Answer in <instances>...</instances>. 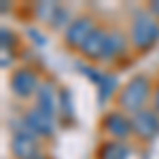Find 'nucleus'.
<instances>
[{
    "label": "nucleus",
    "mask_w": 159,
    "mask_h": 159,
    "mask_svg": "<svg viewBox=\"0 0 159 159\" xmlns=\"http://www.w3.org/2000/svg\"><path fill=\"white\" fill-rule=\"evenodd\" d=\"M153 81L151 76L144 72H136L132 74L125 83L121 85L117 98H115V104L117 108L127 112L129 117L144 110L147 106H151V98H153Z\"/></svg>",
    "instance_id": "f257e3e1"
},
{
    "label": "nucleus",
    "mask_w": 159,
    "mask_h": 159,
    "mask_svg": "<svg viewBox=\"0 0 159 159\" xmlns=\"http://www.w3.org/2000/svg\"><path fill=\"white\" fill-rule=\"evenodd\" d=\"M127 34L136 55L151 51L159 43V17H155L148 9H138L129 19Z\"/></svg>",
    "instance_id": "f03ea898"
},
{
    "label": "nucleus",
    "mask_w": 159,
    "mask_h": 159,
    "mask_svg": "<svg viewBox=\"0 0 159 159\" xmlns=\"http://www.w3.org/2000/svg\"><path fill=\"white\" fill-rule=\"evenodd\" d=\"M9 125H11L9 148H11L13 159H49V155L43 151V140L25 127L21 117L11 119Z\"/></svg>",
    "instance_id": "7ed1b4c3"
},
{
    "label": "nucleus",
    "mask_w": 159,
    "mask_h": 159,
    "mask_svg": "<svg viewBox=\"0 0 159 159\" xmlns=\"http://www.w3.org/2000/svg\"><path fill=\"white\" fill-rule=\"evenodd\" d=\"M43 83V76L34 66H17V68H11V74H9V89L11 93L17 100H34L38 87Z\"/></svg>",
    "instance_id": "20e7f679"
},
{
    "label": "nucleus",
    "mask_w": 159,
    "mask_h": 159,
    "mask_svg": "<svg viewBox=\"0 0 159 159\" xmlns=\"http://www.w3.org/2000/svg\"><path fill=\"white\" fill-rule=\"evenodd\" d=\"M100 132L106 136V140H119V142H129L134 138V127H132V117L127 112L115 108L106 110L100 119Z\"/></svg>",
    "instance_id": "39448f33"
},
{
    "label": "nucleus",
    "mask_w": 159,
    "mask_h": 159,
    "mask_svg": "<svg viewBox=\"0 0 159 159\" xmlns=\"http://www.w3.org/2000/svg\"><path fill=\"white\" fill-rule=\"evenodd\" d=\"M98 25V19L87 15V13H81V15H74V19L70 21V25L61 32V43L64 47L70 51H79L83 49L85 40L89 38V34L93 32V28Z\"/></svg>",
    "instance_id": "423d86ee"
},
{
    "label": "nucleus",
    "mask_w": 159,
    "mask_h": 159,
    "mask_svg": "<svg viewBox=\"0 0 159 159\" xmlns=\"http://www.w3.org/2000/svg\"><path fill=\"white\" fill-rule=\"evenodd\" d=\"M132 51V43H129V34L127 30H123L119 25L110 28L108 30V38H106V45H104V51H102V60L100 64H106V66H112V64H119L123 61Z\"/></svg>",
    "instance_id": "0eeeda50"
},
{
    "label": "nucleus",
    "mask_w": 159,
    "mask_h": 159,
    "mask_svg": "<svg viewBox=\"0 0 159 159\" xmlns=\"http://www.w3.org/2000/svg\"><path fill=\"white\" fill-rule=\"evenodd\" d=\"M21 121H24L25 127L34 136H38L40 140H49V138H53L55 132H57V119L51 117V115H47V112H43V110L36 108L34 104L24 110Z\"/></svg>",
    "instance_id": "6e6552de"
},
{
    "label": "nucleus",
    "mask_w": 159,
    "mask_h": 159,
    "mask_svg": "<svg viewBox=\"0 0 159 159\" xmlns=\"http://www.w3.org/2000/svg\"><path fill=\"white\" fill-rule=\"evenodd\" d=\"M132 127H134V138L140 142H153L159 138V112L147 106L144 110L132 115Z\"/></svg>",
    "instance_id": "1a4fd4ad"
},
{
    "label": "nucleus",
    "mask_w": 159,
    "mask_h": 159,
    "mask_svg": "<svg viewBox=\"0 0 159 159\" xmlns=\"http://www.w3.org/2000/svg\"><path fill=\"white\" fill-rule=\"evenodd\" d=\"M108 30H110V25L98 21V25L93 28V32H91L89 38L85 40L83 49L79 51L81 57H83L85 61H89V64H100V60H102V51H104L106 38H108Z\"/></svg>",
    "instance_id": "9d476101"
},
{
    "label": "nucleus",
    "mask_w": 159,
    "mask_h": 159,
    "mask_svg": "<svg viewBox=\"0 0 159 159\" xmlns=\"http://www.w3.org/2000/svg\"><path fill=\"white\" fill-rule=\"evenodd\" d=\"M34 106L57 119V106H60V87L55 85L51 79H43L34 96Z\"/></svg>",
    "instance_id": "9b49d317"
},
{
    "label": "nucleus",
    "mask_w": 159,
    "mask_h": 159,
    "mask_svg": "<svg viewBox=\"0 0 159 159\" xmlns=\"http://www.w3.org/2000/svg\"><path fill=\"white\" fill-rule=\"evenodd\" d=\"M132 147L119 140H102L96 148V159H129Z\"/></svg>",
    "instance_id": "f8f14e48"
},
{
    "label": "nucleus",
    "mask_w": 159,
    "mask_h": 159,
    "mask_svg": "<svg viewBox=\"0 0 159 159\" xmlns=\"http://www.w3.org/2000/svg\"><path fill=\"white\" fill-rule=\"evenodd\" d=\"M119 89H121V85H119V79H117V74L106 72V74H104V79L100 81V85L96 87V93H98L100 106H104L106 102H110L112 98H117Z\"/></svg>",
    "instance_id": "ddd939ff"
},
{
    "label": "nucleus",
    "mask_w": 159,
    "mask_h": 159,
    "mask_svg": "<svg viewBox=\"0 0 159 159\" xmlns=\"http://www.w3.org/2000/svg\"><path fill=\"white\" fill-rule=\"evenodd\" d=\"M57 119L66 123L74 121V98L68 87H60V106H57Z\"/></svg>",
    "instance_id": "4468645a"
},
{
    "label": "nucleus",
    "mask_w": 159,
    "mask_h": 159,
    "mask_svg": "<svg viewBox=\"0 0 159 159\" xmlns=\"http://www.w3.org/2000/svg\"><path fill=\"white\" fill-rule=\"evenodd\" d=\"M74 19V15L70 13V9L66 7V4H57V9H55V13H53V17H51V21H49V28L51 30H66L68 25H70V21Z\"/></svg>",
    "instance_id": "2eb2a0df"
},
{
    "label": "nucleus",
    "mask_w": 159,
    "mask_h": 159,
    "mask_svg": "<svg viewBox=\"0 0 159 159\" xmlns=\"http://www.w3.org/2000/svg\"><path fill=\"white\" fill-rule=\"evenodd\" d=\"M0 45H2V53H13L19 45V36L13 32L11 28H2L0 30Z\"/></svg>",
    "instance_id": "dca6fc26"
},
{
    "label": "nucleus",
    "mask_w": 159,
    "mask_h": 159,
    "mask_svg": "<svg viewBox=\"0 0 159 159\" xmlns=\"http://www.w3.org/2000/svg\"><path fill=\"white\" fill-rule=\"evenodd\" d=\"M55 9H57V2H38L36 7H34L36 19L49 25V21H51V17H53V13H55Z\"/></svg>",
    "instance_id": "f3484780"
},
{
    "label": "nucleus",
    "mask_w": 159,
    "mask_h": 159,
    "mask_svg": "<svg viewBox=\"0 0 159 159\" xmlns=\"http://www.w3.org/2000/svg\"><path fill=\"white\" fill-rule=\"evenodd\" d=\"M28 34H30V38H32L36 45H45V43H47V38L43 36L38 30H34V28H28Z\"/></svg>",
    "instance_id": "a211bd4d"
},
{
    "label": "nucleus",
    "mask_w": 159,
    "mask_h": 159,
    "mask_svg": "<svg viewBox=\"0 0 159 159\" xmlns=\"http://www.w3.org/2000/svg\"><path fill=\"white\" fill-rule=\"evenodd\" d=\"M151 108L155 110V112H159V83H155V87H153V98H151Z\"/></svg>",
    "instance_id": "6ab92c4d"
},
{
    "label": "nucleus",
    "mask_w": 159,
    "mask_h": 159,
    "mask_svg": "<svg viewBox=\"0 0 159 159\" xmlns=\"http://www.w3.org/2000/svg\"><path fill=\"white\" fill-rule=\"evenodd\" d=\"M11 64H13V55L9 60H7V55H2V68H7V66H11Z\"/></svg>",
    "instance_id": "aec40b11"
}]
</instances>
